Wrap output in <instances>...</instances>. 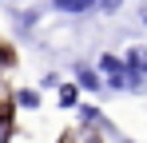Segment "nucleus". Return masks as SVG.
I'll list each match as a JSON object with an SVG mask.
<instances>
[{
    "instance_id": "8",
    "label": "nucleus",
    "mask_w": 147,
    "mask_h": 143,
    "mask_svg": "<svg viewBox=\"0 0 147 143\" xmlns=\"http://www.w3.org/2000/svg\"><path fill=\"white\" fill-rule=\"evenodd\" d=\"M0 64H8V52H4V48H0Z\"/></svg>"
},
{
    "instance_id": "1",
    "label": "nucleus",
    "mask_w": 147,
    "mask_h": 143,
    "mask_svg": "<svg viewBox=\"0 0 147 143\" xmlns=\"http://www.w3.org/2000/svg\"><path fill=\"white\" fill-rule=\"evenodd\" d=\"M123 68H127V80H131V92H143L147 88V48L131 44L123 52Z\"/></svg>"
},
{
    "instance_id": "4",
    "label": "nucleus",
    "mask_w": 147,
    "mask_h": 143,
    "mask_svg": "<svg viewBox=\"0 0 147 143\" xmlns=\"http://www.w3.org/2000/svg\"><path fill=\"white\" fill-rule=\"evenodd\" d=\"M76 115L84 119V127H96V123H103L99 107H92V103H80V107H76Z\"/></svg>"
},
{
    "instance_id": "7",
    "label": "nucleus",
    "mask_w": 147,
    "mask_h": 143,
    "mask_svg": "<svg viewBox=\"0 0 147 143\" xmlns=\"http://www.w3.org/2000/svg\"><path fill=\"white\" fill-rule=\"evenodd\" d=\"M8 131H12V115L0 107V143H8Z\"/></svg>"
},
{
    "instance_id": "2",
    "label": "nucleus",
    "mask_w": 147,
    "mask_h": 143,
    "mask_svg": "<svg viewBox=\"0 0 147 143\" xmlns=\"http://www.w3.org/2000/svg\"><path fill=\"white\" fill-rule=\"evenodd\" d=\"M76 88L80 92H103V80H99V72L96 68H88V64H76Z\"/></svg>"
},
{
    "instance_id": "5",
    "label": "nucleus",
    "mask_w": 147,
    "mask_h": 143,
    "mask_svg": "<svg viewBox=\"0 0 147 143\" xmlns=\"http://www.w3.org/2000/svg\"><path fill=\"white\" fill-rule=\"evenodd\" d=\"M60 107H80V88L76 84H60Z\"/></svg>"
},
{
    "instance_id": "3",
    "label": "nucleus",
    "mask_w": 147,
    "mask_h": 143,
    "mask_svg": "<svg viewBox=\"0 0 147 143\" xmlns=\"http://www.w3.org/2000/svg\"><path fill=\"white\" fill-rule=\"evenodd\" d=\"M56 12H64V16H88V12H96V4L92 0H56Z\"/></svg>"
},
{
    "instance_id": "6",
    "label": "nucleus",
    "mask_w": 147,
    "mask_h": 143,
    "mask_svg": "<svg viewBox=\"0 0 147 143\" xmlns=\"http://www.w3.org/2000/svg\"><path fill=\"white\" fill-rule=\"evenodd\" d=\"M16 103L32 111V107H40V92H32V88H20V92H16Z\"/></svg>"
}]
</instances>
